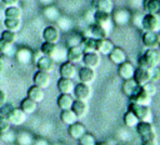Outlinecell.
Masks as SVG:
<instances>
[{"instance_id":"cell-36","label":"cell","mask_w":160,"mask_h":145,"mask_svg":"<svg viewBox=\"0 0 160 145\" xmlns=\"http://www.w3.org/2000/svg\"><path fill=\"white\" fill-rule=\"evenodd\" d=\"M60 120L64 125H71L74 124L75 121H78V116L74 114V111L71 109H68V110H61V114H60Z\"/></svg>"},{"instance_id":"cell-8","label":"cell","mask_w":160,"mask_h":145,"mask_svg":"<svg viewBox=\"0 0 160 145\" xmlns=\"http://www.w3.org/2000/svg\"><path fill=\"white\" fill-rule=\"evenodd\" d=\"M132 79H134L135 82H136L138 85H140V86L144 85V84H146L148 81H151V72H150V69L142 68V66L135 68Z\"/></svg>"},{"instance_id":"cell-37","label":"cell","mask_w":160,"mask_h":145,"mask_svg":"<svg viewBox=\"0 0 160 145\" xmlns=\"http://www.w3.org/2000/svg\"><path fill=\"white\" fill-rule=\"evenodd\" d=\"M96 42L98 40L91 38V36H84L82 41L80 44V46L82 48L84 52H89V51H96Z\"/></svg>"},{"instance_id":"cell-4","label":"cell","mask_w":160,"mask_h":145,"mask_svg":"<svg viewBox=\"0 0 160 145\" xmlns=\"http://www.w3.org/2000/svg\"><path fill=\"white\" fill-rule=\"evenodd\" d=\"M144 31H160V14H144L141 19V26Z\"/></svg>"},{"instance_id":"cell-18","label":"cell","mask_w":160,"mask_h":145,"mask_svg":"<svg viewBox=\"0 0 160 145\" xmlns=\"http://www.w3.org/2000/svg\"><path fill=\"white\" fill-rule=\"evenodd\" d=\"M78 78L80 82H85V84H91L95 78H96V71L95 69L88 68V66H82L79 71H78Z\"/></svg>"},{"instance_id":"cell-6","label":"cell","mask_w":160,"mask_h":145,"mask_svg":"<svg viewBox=\"0 0 160 145\" xmlns=\"http://www.w3.org/2000/svg\"><path fill=\"white\" fill-rule=\"evenodd\" d=\"M72 96H74V99L88 101L91 98V88H90V85L85 84V82L75 84V88H74V91H72Z\"/></svg>"},{"instance_id":"cell-19","label":"cell","mask_w":160,"mask_h":145,"mask_svg":"<svg viewBox=\"0 0 160 145\" xmlns=\"http://www.w3.org/2000/svg\"><path fill=\"white\" fill-rule=\"evenodd\" d=\"M92 20L94 22L99 24V25H102L105 26L106 29H111V24H112V20H111V14L109 12H104V11H94L92 14Z\"/></svg>"},{"instance_id":"cell-56","label":"cell","mask_w":160,"mask_h":145,"mask_svg":"<svg viewBox=\"0 0 160 145\" xmlns=\"http://www.w3.org/2000/svg\"><path fill=\"white\" fill-rule=\"evenodd\" d=\"M141 145H155V142H149V141H142Z\"/></svg>"},{"instance_id":"cell-16","label":"cell","mask_w":160,"mask_h":145,"mask_svg":"<svg viewBox=\"0 0 160 145\" xmlns=\"http://www.w3.org/2000/svg\"><path fill=\"white\" fill-rule=\"evenodd\" d=\"M35 64H36L38 70L45 71V72H49V74L55 69V61H54V59L50 58V56H46V55H41Z\"/></svg>"},{"instance_id":"cell-34","label":"cell","mask_w":160,"mask_h":145,"mask_svg":"<svg viewBox=\"0 0 160 145\" xmlns=\"http://www.w3.org/2000/svg\"><path fill=\"white\" fill-rule=\"evenodd\" d=\"M2 24H4V28H5L6 30H10V31L18 32V31L21 29V19L5 18V19L2 20Z\"/></svg>"},{"instance_id":"cell-2","label":"cell","mask_w":160,"mask_h":145,"mask_svg":"<svg viewBox=\"0 0 160 145\" xmlns=\"http://www.w3.org/2000/svg\"><path fill=\"white\" fill-rule=\"evenodd\" d=\"M128 110L131 111L139 119V121H148V122L152 121V111L149 105H141V104L130 101Z\"/></svg>"},{"instance_id":"cell-55","label":"cell","mask_w":160,"mask_h":145,"mask_svg":"<svg viewBox=\"0 0 160 145\" xmlns=\"http://www.w3.org/2000/svg\"><path fill=\"white\" fill-rule=\"evenodd\" d=\"M4 71H5V60L0 56V76L2 75Z\"/></svg>"},{"instance_id":"cell-39","label":"cell","mask_w":160,"mask_h":145,"mask_svg":"<svg viewBox=\"0 0 160 145\" xmlns=\"http://www.w3.org/2000/svg\"><path fill=\"white\" fill-rule=\"evenodd\" d=\"M55 22H56V26L59 28V30H62L65 32H69L71 30V28H72V21L68 16H61L60 15V18Z\"/></svg>"},{"instance_id":"cell-21","label":"cell","mask_w":160,"mask_h":145,"mask_svg":"<svg viewBox=\"0 0 160 145\" xmlns=\"http://www.w3.org/2000/svg\"><path fill=\"white\" fill-rule=\"evenodd\" d=\"M108 56H109V60L115 65H120L121 62H124L126 60V52L120 46H114V49L110 51V54Z\"/></svg>"},{"instance_id":"cell-42","label":"cell","mask_w":160,"mask_h":145,"mask_svg":"<svg viewBox=\"0 0 160 145\" xmlns=\"http://www.w3.org/2000/svg\"><path fill=\"white\" fill-rule=\"evenodd\" d=\"M22 16V10L16 5V6H9L5 8V18H11V19H21Z\"/></svg>"},{"instance_id":"cell-11","label":"cell","mask_w":160,"mask_h":145,"mask_svg":"<svg viewBox=\"0 0 160 145\" xmlns=\"http://www.w3.org/2000/svg\"><path fill=\"white\" fill-rule=\"evenodd\" d=\"M15 59L19 64L21 65H28L30 62H32V50L26 48V46H22V48H19L16 51H15Z\"/></svg>"},{"instance_id":"cell-50","label":"cell","mask_w":160,"mask_h":145,"mask_svg":"<svg viewBox=\"0 0 160 145\" xmlns=\"http://www.w3.org/2000/svg\"><path fill=\"white\" fill-rule=\"evenodd\" d=\"M150 72H151V81L156 82V81L160 79V70H159V66L151 68V69H150Z\"/></svg>"},{"instance_id":"cell-9","label":"cell","mask_w":160,"mask_h":145,"mask_svg":"<svg viewBox=\"0 0 160 145\" xmlns=\"http://www.w3.org/2000/svg\"><path fill=\"white\" fill-rule=\"evenodd\" d=\"M129 99H130V101L136 102V104H141V105H150L151 104V96L140 85L138 86V89L135 90V92Z\"/></svg>"},{"instance_id":"cell-33","label":"cell","mask_w":160,"mask_h":145,"mask_svg":"<svg viewBox=\"0 0 160 145\" xmlns=\"http://www.w3.org/2000/svg\"><path fill=\"white\" fill-rule=\"evenodd\" d=\"M26 115H30V114H32V112H35L36 111V108H38V102H35L34 100H31L30 98H25V99H22L21 100V102H20V106H19Z\"/></svg>"},{"instance_id":"cell-61","label":"cell","mask_w":160,"mask_h":145,"mask_svg":"<svg viewBox=\"0 0 160 145\" xmlns=\"http://www.w3.org/2000/svg\"><path fill=\"white\" fill-rule=\"evenodd\" d=\"M159 46H160V45H159Z\"/></svg>"},{"instance_id":"cell-60","label":"cell","mask_w":160,"mask_h":145,"mask_svg":"<svg viewBox=\"0 0 160 145\" xmlns=\"http://www.w3.org/2000/svg\"><path fill=\"white\" fill-rule=\"evenodd\" d=\"M118 145H128V144H118Z\"/></svg>"},{"instance_id":"cell-44","label":"cell","mask_w":160,"mask_h":145,"mask_svg":"<svg viewBox=\"0 0 160 145\" xmlns=\"http://www.w3.org/2000/svg\"><path fill=\"white\" fill-rule=\"evenodd\" d=\"M0 39H2V40L8 41V42L15 44L16 40H18V34H16L15 31H10V30H6V29H5L4 31H1V34H0Z\"/></svg>"},{"instance_id":"cell-32","label":"cell","mask_w":160,"mask_h":145,"mask_svg":"<svg viewBox=\"0 0 160 145\" xmlns=\"http://www.w3.org/2000/svg\"><path fill=\"white\" fill-rule=\"evenodd\" d=\"M142 8L146 14H160V0H144Z\"/></svg>"},{"instance_id":"cell-41","label":"cell","mask_w":160,"mask_h":145,"mask_svg":"<svg viewBox=\"0 0 160 145\" xmlns=\"http://www.w3.org/2000/svg\"><path fill=\"white\" fill-rule=\"evenodd\" d=\"M15 51L16 50L14 48V44L8 42V41L2 40V39H0V54L11 56V55H15Z\"/></svg>"},{"instance_id":"cell-38","label":"cell","mask_w":160,"mask_h":145,"mask_svg":"<svg viewBox=\"0 0 160 145\" xmlns=\"http://www.w3.org/2000/svg\"><path fill=\"white\" fill-rule=\"evenodd\" d=\"M56 50H58V44H54V42L44 41V42L40 45V51H41V54H42V55H46V56H50V58H54Z\"/></svg>"},{"instance_id":"cell-17","label":"cell","mask_w":160,"mask_h":145,"mask_svg":"<svg viewBox=\"0 0 160 145\" xmlns=\"http://www.w3.org/2000/svg\"><path fill=\"white\" fill-rule=\"evenodd\" d=\"M10 125H21L25 122L26 120V114L20 109V108H15L9 112V115L6 116Z\"/></svg>"},{"instance_id":"cell-58","label":"cell","mask_w":160,"mask_h":145,"mask_svg":"<svg viewBox=\"0 0 160 145\" xmlns=\"http://www.w3.org/2000/svg\"><path fill=\"white\" fill-rule=\"evenodd\" d=\"M158 39H159V45H160V31L158 32Z\"/></svg>"},{"instance_id":"cell-59","label":"cell","mask_w":160,"mask_h":145,"mask_svg":"<svg viewBox=\"0 0 160 145\" xmlns=\"http://www.w3.org/2000/svg\"><path fill=\"white\" fill-rule=\"evenodd\" d=\"M52 145H62V144H60V142H56V144H52Z\"/></svg>"},{"instance_id":"cell-48","label":"cell","mask_w":160,"mask_h":145,"mask_svg":"<svg viewBox=\"0 0 160 145\" xmlns=\"http://www.w3.org/2000/svg\"><path fill=\"white\" fill-rule=\"evenodd\" d=\"M0 139L1 140H4V141H15V134L9 129V130H6L5 132H1L0 134Z\"/></svg>"},{"instance_id":"cell-35","label":"cell","mask_w":160,"mask_h":145,"mask_svg":"<svg viewBox=\"0 0 160 145\" xmlns=\"http://www.w3.org/2000/svg\"><path fill=\"white\" fill-rule=\"evenodd\" d=\"M138 86H139V85L135 82L134 79L124 80V82H122V85H121V91L124 92V95H126L128 98H130V96L135 92V90L138 89Z\"/></svg>"},{"instance_id":"cell-45","label":"cell","mask_w":160,"mask_h":145,"mask_svg":"<svg viewBox=\"0 0 160 145\" xmlns=\"http://www.w3.org/2000/svg\"><path fill=\"white\" fill-rule=\"evenodd\" d=\"M79 144H80V145H95V144H96V140H95V138H94L92 134L85 132V134L79 139Z\"/></svg>"},{"instance_id":"cell-10","label":"cell","mask_w":160,"mask_h":145,"mask_svg":"<svg viewBox=\"0 0 160 145\" xmlns=\"http://www.w3.org/2000/svg\"><path fill=\"white\" fill-rule=\"evenodd\" d=\"M60 30L58 26L55 25H49L46 26L44 30H42V39L44 41H49V42H54V44H58L59 40H60Z\"/></svg>"},{"instance_id":"cell-52","label":"cell","mask_w":160,"mask_h":145,"mask_svg":"<svg viewBox=\"0 0 160 145\" xmlns=\"http://www.w3.org/2000/svg\"><path fill=\"white\" fill-rule=\"evenodd\" d=\"M32 145H50L45 138H35Z\"/></svg>"},{"instance_id":"cell-23","label":"cell","mask_w":160,"mask_h":145,"mask_svg":"<svg viewBox=\"0 0 160 145\" xmlns=\"http://www.w3.org/2000/svg\"><path fill=\"white\" fill-rule=\"evenodd\" d=\"M60 72V78H68V79H72L76 75V66L75 64L70 62V61H62L59 69Z\"/></svg>"},{"instance_id":"cell-51","label":"cell","mask_w":160,"mask_h":145,"mask_svg":"<svg viewBox=\"0 0 160 145\" xmlns=\"http://www.w3.org/2000/svg\"><path fill=\"white\" fill-rule=\"evenodd\" d=\"M19 1L20 0H1V4L4 5V8H9V6H16Z\"/></svg>"},{"instance_id":"cell-3","label":"cell","mask_w":160,"mask_h":145,"mask_svg":"<svg viewBox=\"0 0 160 145\" xmlns=\"http://www.w3.org/2000/svg\"><path fill=\"white\" fill-rule=\"evenodd\" d=\"M136 132L141 138L142 141H149V142H155L156 140V130L151 122L148 121H139L136 125Z\"/></svg>"},{"instance_id":"cell-57","label":"cell","mask_w":160,"mask_h":145,"mask_svg":"<svg viewBox=\"0 0 160 145\" xmlns=\"http://www.w3.org/2000/svg\"><path fill=\"white\" fill-rule=\"evenodd\" d=\"M95 145H108V142H104V141H100V142H96Z\"/></svg>"},{"instance_id":"cell-1","label":"cell","mask_w":160,"mask_h":145,"mask_svg":"<svg viewBox=\"0 0 160 145\" xmlns=\"http://www.w3.org/2000/svg\"><path fill=\"white\" fill-rule=\"evenodd\" d=\"M159 65H160V50H159V48L146 49L145 52L142 55H140L138 59V66L151 69V68H156Z\"/></svg>"},{"instance_id":"cell-49","label":"cell","mask_w":160,"mask_h":145,"mask_svg":"<svg viewBox=\"0 0 160 145\" xmlns=\"http://www.w3.org/2000/svg\"><path fill=\"white\" fill-rule=\"evenodd\" d=\"M12 109H14V105H12V104H10V102H5V104L0 108V115H2V116H8L9 112H10Z\"/></svg>"},{"instance_id":"cell-40","label":"cell","mask_w":160,"mask_h":145,"mask_svg":"<svg viewBox=\"0 0 160 145\" xmlns=\"http://www.w3.org/2000/svg\"><path fill=\"white\" fill-rule=\"evenodd\" d=\"M82 38H84V36H82L81 34H79V32H70V34L66 36V45H68L69 48H71V46H78V45L81 44Z\"/></svg>"},{"instance_id":"cell-5","label":"cell","mask_w":160,"mask_h":145,"mask_svg":"<svg viewBox=\"0 0 160 145\" xmlns=\"http://www.w3.org/2000/svg\"><path fill=\"white\" fill-rule=\"evenodd\" d=\"M111 20L115 25L124 26L131 21V12L128 9H115L111 11Z\"/></svg>"},{"instance_id":"cell-54","label":"cell","mask_w":160,"mask_h":145,"mask_svg":"<svg viewBox=\"0 0 160 145\" xmlns=\"http://www.w3.org/2000/svg\"><path fill=\"white\" fill-rule=\"evenodd\" d=\"M42 6H48V5H52L55 0H38Z\"/></svg>"},{"instance_id":"cell-22","label":"cell","mask_w":160,"mask_h":145,"mask_svg":"<svg viewBox=\"0 0 160 145\" xmlns=\"http://www.w3.org/2000/svg\"><path fill=\"white\" fill-rule=\"evenodd\" d=\"M71 110H72L74 114L78 116V119H82V118H85V116L88 115V112H89V105L86 104V101L75 99L74 102H72Z\"/></svg>"},{"instance_id":"cell-25","label":"cell","mask_w":160,"mask_h":145,"mask_svg":"<svg viewBox=\"0 0 160 145\" xmlns=\"http://www.w3.org/2000/svg\"><path fill=\"white\" fill-rule=\"evenodd\" d=\"M85 132H86L85 125L82 122H80V121H75L74 124L69 125V135L74 140H79Z\"/></svg>"},{"instance_id":"cell-14","label":"cell","mask_w":160,"mask_h":145,"mask_svg":"<svg viewBox=\"0 0 160 145\" xmlns=\"http://www.w3.org/2000/svg\"><path fill=\"white\" fill-rule=\"evenodd\" d=\"M109 32H110V30L106 29L105 26L99 25V24H96V22H92V24L89 26V35H88V36H91V38L99 40V39L108 38Z\"/></svg>"},{"instance_id":"cell-15","label":"cell","mask_w":160,"mask_h":145,"mask_svg":"<svg viewBox=\"0 0 160 145\" xmlns=\"http://www.w3.org/2000/svg\"><path fill=\"white\" fill-rule=\"evenodd\" d=\"M141 42L146 49H154L159 48V39H158V32L152 31H144L141 35Z\"/></svg>"},{"instance_id":"cell-31","label":"cell","mask_w":160,"mask_h":145,"mask_svg":"<svg viewBox=\"0 0 160 145\" xmlns=\"http://www.w3.org/2000/svg\"><path fill=\"white\" fill-rule=\"evenodd\" d=\"M42 15L46 20L49 21H56L59 18H60V11L59 9L52 4V5H48V6H44L42 9Z\"/></svg>"},{"instance_id":"cell-30","label":"cell","mask_w":160,"mask_h":145,"mask_svg":"<svg viewBox=\"0 0 160 145\" xmlns=\"http://www.w3.org/2000/svg\"><path fill=\"white\" fill-rule=\"evenodd\" d=\"M74 100L75 99L72 94H60V96L56 100V104L60 108V110H68V109H71Z\"/></svg>"},{"instance_id":"cell-29","label":"cell","mask_w":160,"mask_h":145,"mask_svg":"<svg viewBox=\"0 0 160 145\" xmlns=\"http://www.w3.org/2000/svg\"><path fill=\"white\" fill-rule=\"evenodd\" d=\"M28 98H30L35 102H41L44 100V98H45V91H44L42 88H39L36 85H32L28 90Z\"/></svg>"},{"instance_id":"cell-24","label":"cell","mask_w":160,"mask_h":145,"mask_svg":"<svg viewBox=\"0 0 160 145\" xmlns=\"http://www.w3.org/2000/svg\"><path fill=\"white\" fill-rule=\"evenodd\" d=\"M114 42L108 39V38H104V39H99L98 42H96V51L100 54V55H109L110 51L114 49Z\"/></svg>"},{"instance_id":"cell-13","label":"cell","mask_w":160,"mask_h":145,"mask_svg":"<svg viewBox=\"0 0 160 145\" xmlns=\"http://www.w3.org/2000/svg\"><path fill=\"white\" fill-rule=\"evenodd\" d=\"M32 81H34V85H36L39 88H42L45 90L46 88H49V85L51 82V76H50L49 72L38 70L32 76Z\"/></svg>"},{"instance_id":"cell-7","label":"cell","mask_w":160,"mask_h":145,"mask_svg":"<svg viewBox=\"0 0 160 145\" xmlns=\"http://www.w3.org/2000/svg\"><path fill=\"white\" fill-rule=\"evenodd\" d=\"M81 62L84 64V66H88V68H91V69H96L101 62V55L98 51L84 52Z\"/></svg>"},{"instance_id":"cell-28","label":"cell","mask_w":160,"mask_h":145,"mask_svg":"<svg viewBox=\"0 0 160 145\" xmlns=\"http://www.w3.org/2000/svg\"><path fill=\"white\" fill-rule=\"evenodd\" d=\"M34 139L35 138L32 136V134L26 130H21L15 134V142L18 145H32Z\"/></svg>"},{"instance_id":"cell-47","label":"cell","mask_w":160,"mask_h":145,"mask_svg":"<svg viewBox=\"0 0 160 145\" xmlns=\"http://www.w3.org/2000/svg\"><path fill=\"white\" fill-rule=\"evenodd\" d=\"M10 122H9V120H8V118L6 116H2V115H0V134L1 132H5L6 130H9L10 129Z\"/></svg>"},{"instance_id":"cell-26","label":"cell","mask_w":160,"mask_h":145,"mask_svg":"<svg viewBox=\"0 0 160 145\" xmlns=\"http://www.w3.org/2000/svg\"><path fill=\"white\" fill-rule=\"evenodd\" d=\"M91 8L95 11H104L109 14H111V11L114 10V5L111 0H92Z\"/></svg>"},{"instance_id":"cell-12","label":"cell","mask_w":160,"mask_h":145,"mask_svg":"<svg viewBox=\"0 0 160 145\" xmlns=\"http://www.w3.org/2000/svg\"><path fill=\"white\" fill-rule=\"evenodd\" d=\"M134 71H135V66L132 62L125 60L124 62H121L118 68V74L122 80H129L132 79L134 76Z\"/></svg>"},{"instance_id":"cell-27","label":"cell","mask_w":160,"mask_h":145,"mask_svg":"<svg viewBox=\"0 0 160 145\" xmlns=\"http://www.w3.org/2000/svg\"><path fill=\"white\" fill-rule=\"evenodd\" d=\"M74 88L75 82L72 81V79L60 78L58 81V90L60 91V94H72Z\"/></svg>"},{"instance_id":"cell-43","label":"cell","mask_w":160,"mask_h":145,"mask_svg":"<svg viewBox=\"0 0 160 145\" xmlns=\"http://www.w3.org/2000/svg\"><path fill=\"white\" fill-rule=\"evenodd\" d=\"M122 120H124L125 126H128V128H136V125L139 124V119H138L131 111H129V110L124 114Z\"/></svg>"},{"instance_id":"cell-53","label":"cell","mask_w":160,"mask_h":145,"mask_svg":"<svg viewBox=\"0 0 160 145\" xmlns=\"http://www.w3.org/2000/svg\"><path fill=\"white\" fill-rule=\"evenodd\" d=\"M6 102V92L0 89V108Z\"/></svg>"},{"instance_id":"cell-46","label":"cell","mask_w":160,"mask_h":145,"mask_svg":"<svg viewBox=\"0 0 160 145\" xmlns=\"http://www.w3.org/2000/svg\"><path fill=\"white\" fill-rule=\"evenodd\" d=\"M142 86V89L152 98L156 92H158V88H156V84L154 82V81H148L146 84H144V85H141Z\"/></svg>"},{"instance_id":"cell-20","label":"cell","mask_w":160,"mask_h":145,"mask_svg":"<svg viewBox=\"0 0 160 145\" xmlns=\"http://www.w3.org/2000/svg\"><path fill=\"white\" fill-rule=\"evenodd\" d=\"M82 56H84V50L80 45L78 46H71L66 51V60L72 62V64H78V62H81L82 60Z\"/></svg>"}]
</instances>
